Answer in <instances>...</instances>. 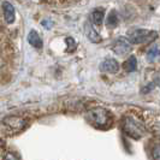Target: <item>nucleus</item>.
Returning a JSON list of instances; mask_svg holds the SVG:
<instances>
[{"instance_id": "nucleus-1", "label": "nucleus", "mask_w": 160, "mask_h": 160, "mask_svg": "<svg viewBox=\"0 0 160 160\" xmlns=\"http://www.w3.org/2000/svg\"><path fill=\"white\" fill-rule=\"evenodd\" d=\"M122 129H123V131L128 136L132 137L135 140L141 138L142 135L144 134L143 124L140 123L138 120L134 119V118H130V117H127V118L123 119V122H122Z\"/></svg>"}, {"instance_id": "nucleus-2", "label": "nucleus", "mask_w": 160, "mask_h": 160, "mask_svg": "<svg viewBox=\"0 0 160 160\" xmlns=\"http://www.w3.org/2000/svg\"><path fill=\"white\" fill-rule=\"evenodd\" d=\"M157 36H158L157 32L147 30V29H134L128 32V40L130 41V43H134V45L149 42L157 39Z\"/></svg>"}, {"instance_id": "nucleus-3", "label": "nucleus", "mask_w": 160, "mask_h": 160, "mask_svg": "<svg viewBox=\"0 0 160 160\" xmlns=\"http://www.w3.org/2000/svg\"><path fill=\"white\" fill-rule=\"evenodd\" d=\"M88 119L98 127H105L110 122V113L105 108H94L89 111Z\"/></svg>"}, {"instance_id": "nucleus-4", "label": "nucleus", "mask_w": 160, "mask_h": 160, "mask_svg": "<svg viewBox=\"0 0 160 160\" xmlns=\"http://www.w3.org/2000/svg\"><path fill=\"white\" fill-rule=\"evenodd\" d=\"M2 124L8 129H11L13 131H21L25 128L27 122L21 118V117H16V116H11V117H6L2 120Z\"/></svg>"}, {"instance_id": "nucleus-5", "label": "nucleus", "mask_w": 160, "mask_h": 160, "mask_svg": "<svg viewBox=\"0 0 160 160\" xmlns=\"http://www.w3.org/2000/svg\"><path fill=\"white\" fill-rule=\"evenodd\" d=\"M113 52L116 53V54H118V56H124V54H127L129 53L130 51H131V43H130V41L128 39H125L124 36H120L118 38L116 42L113 43Z\"/></svg>"}, {"instance_id": "nucleus-6", "label": "nucleus", "mask_w": 160, "mask_h": 160, "mask_svg": "<svg viewBox=\"0 0 160 160\" xmlns=\"http://www.w3.org/2000/svg\"><path fill=\"white\" fill-rule=\"evenodd\" d=\"M100 70L104 72H110V73H116L119 70V64L116 59L113 58H107L100 65Z\"/></svg>"}, {"instance_id": "nucleus-7", "label": "nucleus", "mask_w": 160, "mask_h": 160, "mask_svg": "<svg viewBox=\"0 0 160 160\" xmlns=\"http://www.w3.org/2000/svg\"><path fill=\"white\" fill-rule=\"evenodd\" d=\"M2 12H4V17H5V21L8 23L12 24L16 19V11L15 8L11 2L8 1H4L2 2Z\"/></svg>"}, {"instance_id": "nucleus-8", "label": "nucleus", "mask_w": 160, "mask_h": 160, "mask_svg": "<svg viewBox=\"0 0 160 160\" xmlns=\"http://www.w3.org/2000/svg\"><path fill=\"white\" fill-rule=\"evenodd\" d=\"M84 32H86V35H87V38H88L89 41H92V42H94V43H98V42L101 41L100 35L98 34V32L94 29V27L89 23V22L86 23V25H84Z\"/></svg>"}, {"instance_id": "nucleus-9", "label": "nucleus", "mask_w": 160, "mask_h": 160, "mask_svg": "<svg viewBox=\"0 0 160 160\" xmlns=\"http://www.w3.org/2000/svg\"><path fill=\"white\" fill-rule=\"evenodd\" d=\"M28 42L32 45V47L39 48V49H40V48H42V46H43V43H42V40H41L40 35L35 32V30H30L29 35H28Z\"/></svg>"}, {"instance_id": "nucleus-10", "label": "nucleus", "mask_w": 160, "mask_h": 160, "mask_svg": "<svg viewBox=\"0 0 160 160\" xmlns=\"http://www.w3.org/2000/svg\"><path fill=\"white\" fill-rule=\"evenodd\" d=\"M105 16V11L104 8H95L92 13V22L95 24V25H101L102 21H104Z\"/></svg>"}, {"instance_id": "nucleus-11", "label": "nucleus", "mask_w": 160, "mask_h": 160, "mask_svg": "<svg viewBox=\"0 0 160 160\" xmlns=\"http://www.w3.org/2000/svg\"><path fill=\"white\" fill-rule=\"evenodd\" d=\"M118 16H117V12L113 10L110 12V15L107 17V19H106V27L108 28V29H113V28H116L117 25H118Z\"/></svg>"}, {"instance_id": "nucleus-12", "label": "nucleus", "mask_w": 160, "mask_h": 160, "mask_svg": "<svg viewBox=\"0 0 160 160\" xmlns=\"http://www.w3.org/2000/svg\"><path fill=\"white\" fill-rule=\"evenodd\" d=\"M124 69L127 70L128 72H132V71H136V69H137V60H136V58L134 56H131V57H129V59L124 63Z\"/></svg>"}, {"instance_id": "nucleus-13", "label": "nucleus", "mask_w": 160, "mask_h": 160, "mask_svg": "<svg viewBox=\"0 0 160 160\" xmlns=\"http://www.w3.org/2000/svg\"><path fill=\"white\" fill-rule=\"evenodd\" d=\"M159 57H160V48L158 47V46L152 47L148 51V53H147V59H148L149 62H154V60L158 59Z\"/></svg>"}, {"instance_id": "nucleus-14", "label": "nucleus", "mask_w": 160, "mask_h": 160, "mask_svg": "<svg viewBox=\"0 0 160 160\" xmlns=\"http://www.w3.org/2000/svg\"><path fill=\"white\" fill-rule=\"evenodd\" d=\"M152 155L154 160H160V143L155 144L152 151Z\"/></svg>"}, {"instance_id": "nucleus-15", "label": "nucleus", "mask_w": 160, "mask_h": 160, "mask_svg": "<svg viewBox=\"0 0 160 160\" xmlns=\"http://www.w3.org/2000/svg\"><path fill=\"white\" fill-rule=\"evenodd\" d=\"M66 43H68V51H73L76 48V42L72 38H66Z\"/></svg>"}, {"instance_id": "nucleus-16", "label": "nucleus", "mask_w": 160, "mask_h": 160, "mask_svg": "<svg viewBox=\"0 0 160 160\" xmlns=\"http://www.w3.org/2000/svg\"><path fill=\"white\" fill-rule=\"evenodd\" d=\"M2 160H18V158H17L15 154H12V153H8V154L4 157Z\"/></svg>"}, {"instance_id": "nucleus-17", "label": "nucleus", "mask_w": 160, "mask_h": 160, "mask_svg": "<svg viewBox=\"0 0 160 160\" xmlns=\"http://www.w3.org/2000/svg\"><path fill=\"white\" fill-rule=\"evenodd\" d=\"M42 25H43L46 29H51L52 25H53V23H52L51 21H42Z\"/></svg>"}, {"instance_id": "nucleus-18", "label": "nucleus", "mask_w": 160, "mask_h": 160, "mask_svg": "<svg viewBox=\"0 0 160 160\" xmlns=\"http://www.w3.org/2000/svg\"><path fill=\"white\" fill-rule=\"evenodd\" d=\"M153 87H154V84H149V86H147V87H146V88H143L142 89V93H147V92H151V89L153 88Z\"/></svg>"}]
</instances>
